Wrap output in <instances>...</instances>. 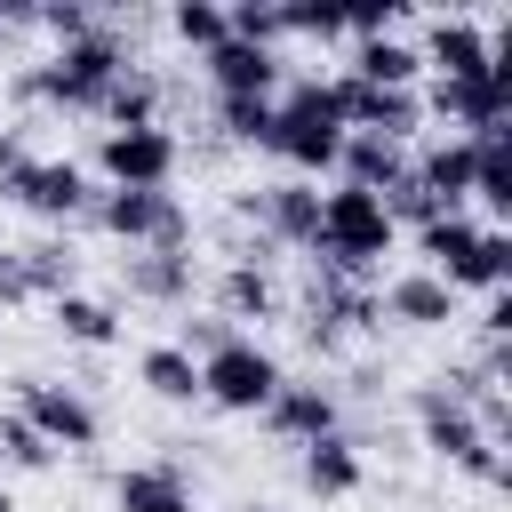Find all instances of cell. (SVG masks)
Segmentation results:
<instances>
[{
  "mask_svg": "<svg viewBox=\"0 0 512 512\" xmlns=\"http://www.w3.org/2000/svg\"><path fill=\"white\" fill-rule=\"evenodd\" d=\"M392 216H384V200L376 192H360V184H336V192H320V232H312V256L328 264V272H368L384 248H392Z\"/></svg>",
  "mask_w": 512,
  "mask_h": 512,
  "instance_id": "obj_1",
  "label": "cell"
},
{
  "mask_svg": "<svg viewBox=\"0 0 512 512\" xmlns=\"http://www.w3.org/2000/svg\"><path fill=\"white\" fill-rule=\"evenodd\" d=\"M280 384H288L280 360H272L256 336H240V328L200 352V400H216L224 416H264V400H272Z\"/></svg>",
  "mask_w": 512,
  "mask_h": 512,
  "instance_id": "obj_2",
  "label": "cell"
},
{
  "mask_svg": "<svg viewBox=\"0 0 512 512\" xmlns=\"http://www.w3.org/2000/svg\"><path fill=\"white\" fill-rule=\"evenodd\" d=\"M264 152H280V160L304 168V176L336 168V152H344V120L328 112L320 80H296V88L272 104V136H264Z\"/></svg>",
  "mask_w": 512,
  "mask_h": 512,
  "instance_id": "obj_3",
  "label": "cell"
},
{
  "mask_svg": "<svg viewBox=\"0 0 512 512\" xmlns=\"http://www.w3.org/2000/svg\"><path fill=\"white\" fill-rule=\"evenodd\" d=\"M120 72H128V48H120L112 32H88V40H64V48L32 72V88L56 96V104H88V112H96V96H104Z\"/></svg>",
  "mask_w": 512,
  "mask_h": 512,
  "instance_id": "obj_4",
  "label": "cell"
},
{
  "mask_svg": "<svg viewBox=\"0 0 512 512\" xmlns=\"http://www.w3.org/2000/svg\"><path fill=\"white\" fill-rule=\"evenodd\" d=\"M96 168L112 176V192H168V176H176V136H168V128H104Z\"/></svg>",
  "mask_w": 512,
  "mask_h": 512,
  "instance_id": "obj_5",
  "label": "cell"
},
{
  "mask_svg": "<svg viewBox=\"0 0 512 512\" xmlns=\"http://www.w3.org/2000/svg\"><path fill=\"white\" fill-rule=\"evenodd\" d=\"M96 224L104 232H120V240H136V248H152V256H176L184 248V208H176V192H104L96 200Z\"/></svg>",
  "mask_w": 512,
  "mask_h": 512,
  "instance_id": "obj_6",
  "label": "cell"
},
{
  "mask_svg": "<svg viewBox=\"0 0 512 512\" xmlns=\"http://www.w3.org/2000/svg\"><path fill=\"white\" fill-rule=\"evenodd\" d=\"M16 416H24L48 448H96V408H88L72 384H40V376H24V384H16Z\"/></svg>",
  "mask_w": 512,
  "mask_h": 512,
  "instance_id": "obj_7",
  "label": "cell"
},
{
  "mask_svg": "<svg viewBox=\"0 0 512 512\" xmlns=\"http://www.w3.org/2000/svg\"><path fill=\"white\" fill-rule=\"evenodd\" d=\"M0 192L8 200H24L32 216H48V224H64V216H80L88 208V176L72 168V160H16L8 176H0Z\"/></svg>",
  "mask_w": 512,
  "mask_h": 512,
  "instance_id": "obj_8",
  "label": "cell"
},
{
  "mask_svg": "<svg viewBox=\"0 0 512 512\" xmlns=\"http://www.w3.org/2000/svg\"><path fill=\"white\" fill-rule=\"evenodd\" d=\"M416 56H424L432 80H488L496 72V32H480L472 16H440Z\"/></svg>",
  "mask_w": 512,
  "mask_h": 512,
  "instance_id": "obj_9",
  "label": "cell"
},
{
  "mask_svg": "<svg viewBox=\"0 0 512 512\" xmlns=\"http://www.w3.org/2000/svg\"><path fill=\"white\" fill-rule=\"evenodd\" d=\"M208 80H216V96H280V48H248V40H224V48H208Z\"/></svg>",
  "mask_w": 512,
  "mask_h": 512,
  "instance_id": "obj_10",
  "label": "cell"
},
{
  "mask_svg": "<svg viewBox=\"0 0 512 512\" xmlns=\"http://www.w3.org/2000/svg\"><path fill=\"white\" fill-rule=\"evenodd\" d=\"M408 176H416L440 208H464V200H472V136H440V144H424V152L408 160Z\"/></svg>",
  "mask_w": 512,
  "mask_h": 512,
  "instance_id": "obj_11",
  "label": "cell"
},
{
  "mask_svg": "<svg viewBox=\"0 0 512 512\" xmlns=\"http://www.w3.org/2000/svg\"><path fill=\"white\" fill-rule=\"evenodd\" d=\"M376 312H392V320H408V328H440V320L456 312V288H448L440 272H400V280H384Z\"/></svg>",
  "mask_w": 512,
  "mask_h": 512,
  "instance_id": "obj_12",
  "label": "cell"
},
{
  "mask_svg": "<svg viewBox=\"0 0 512 512\" xmlns=\"http://www.w3.org/2000/svg\"><path fill=\"white\" fill-rule=\"evenodd\" d=\"M344 72L368 80V88H416V80H424V56H416V40L392 32V40H352Z\"/></svg>",
  "mask_w": 512,
  "mask_h": 512,
  "instance_id": "obj_13",
  "label": "cell"
},
{
  "mask_svg": "<svg viewBox=\"0 0 512 512\" xmlns=\"http://www.w3.org/2000/svg\"><path fill=\"white\" fill-rule=\"evenodd\" d=\"M336 168H344V184H360V192L384 200V192L408 176V144H392V136H344Z\"/></svg>",
  "mask_w": 512,
  "mask_h": 512,
  "instance_id": "obj_14",
  "label": "cell"
},
{
  "mask_svg": "<svg viewBox=\"0 0 512 512\" xmlns=\"http://www.w3.org/2000/svg\"><path fill=\"white\" fill-rule=\"evenodd\" d=\"M264 424L288 432V440H320V432H336V392H320V384H280V392L264 400Z\"/></svg>",
  "mask_w": 512,
  "mask_h": 512,
  "instance_id": "obj_15",
  "label": "cell"
},
{
  "mask_svg": "<svg viewBox=\"0 0 512 512\" xmlns=\"http://www.w3.org/2000/svg\"><path fill=\"white\" fill-rule=\"evenodd\" d=\"M112 504L120 512H192V488H184L176 464H128L112 480Z\"/></svg>",
  "mask_w": 512,
  "mask_h": 512,
  "instance_id": "obj_16",
  "label": "cell"
},
{
  "mask_svg": "<svg viewBox=\"0 0 512 512\" xmlns=\"http://www.w3.org/2000/svg\"><path fill=\"white\" fill-rule=\"evenodd\" d=\"M480 232H488V224H472V208H440V216H424V224H416L424 272H440V280H448V272H456L472 248H480Z\"/></svg>",
  "mask_w": 512,
  "mask_h": 512,
  "instance_id": "obj_17",
  "label": "cell"
},
{
  "mask_svg": "<svg viewBox=\"0 0 512 512\" xmlns=\"http://www.w3.org/2000/svg\"><path fill=\"white\" fill-rule=\"evenodd\" d=\"M360 480H368V464H360V448H352L344 432L304 440V488H312V496H352Z\"/></svg>",
  "mask_w": 512,
  "mask_h": 512,
  "instance_id": "obj_18",
  "label": "cell"
},
{
  "mask_svg": "<svg viewBox=\"0 0 512 512\" xmlns=\"http://www.w3.org/2000/svg\"><path fill=\"white\" fill-rule=\"evenodd\" d=\"M248 208H256L280 240H296V248H312V232H320V184H304V176H296V184H272V192L248 200Z\"/></svg>",
  "mask_w": 512,
  "mask_h": 512,
  "instance_id": "obj_19",
  "label": "cell"
},
{
  "mask_svg": "<svg viewBox=\"0 0 512 512\" xmlns=\"http://www.w3.org/2000/svg\"><path fill=\"white\" fill-rule=\"evenodd\" d=\"M136 376H144V392H152V400H176V408H184V400H200V360H192L184 344H152V352L136 360Z\"/></svg>",
  "mask_w": 512,
  "mask_h": 512,
  "instance_id": "obj_20",
  "label": "cell"
},
{
  "mask_svg": "<svg viewBox=\"0 0 512 512\" xmlns=\"http://www.w3.org/2000/svg\"><path fill=\"white\" fill-rule=\"evenodd\" d=\"M96 112L112 120V128H160V88H152V72H120L104 96H96Z\"/></svg>",
  "mask_w": 512,
  "mask_h": 512,
  "instance_id": "obj_21",
  "label": "cell"
},
{
  "mask_svg": "<svg viewBox=\"0 0 512 512\" xmlns=\"http://www.w3.org/2000/svg\"><path fill=\"white\" fill-rule=\"evenodd\" d=\"M504 280H512V240L488 224V232H480V248H472V256L448 272V288H456V296H464V288H472V296H496Z\"/></svg>",
  "mask_w": 512,
  "mask_h": 512,
  "instance_id": "obj_22",
  "label": "cell"
},
{
  "mask_svg": "<svg viewBox=\"0 0 512 512\" xmlns=\"http://www.w3.org/2000/svg\"><path fill=\"white\" fill-rule=\"evenodd\" d=\"M472 200L488 216L512 208V152H504V136H472Z\"/></svg>",
  "mask_w": 512,
  "mask_h": 512,
  "instance_id": "obj_23",
  "label": "cell"
},
{
  "mask_svg": "<svg viewBox=\"0 0 512 512\" xmlns=\"http://www.w3.org/2000/svg\"><path fill=\"white\" fill-rule=\"evenodd\" d=\"M216 304H224V320H272V280L256 272V264H232L224 280H216Z\"/></svg>",
  "mask_w": 512,
  "mask_h": 512,
  "instance_id": "obj_24",
  "label": "cell"
},
{
  "mask_svg": "<svg viewBox=\"0 0 512 512\" xmlns=\"http://www.w3.org/2000/svg\"><path fill=\"white\" fill-rule=\"evenodd\" d=\"M56 328H64L72 344H112V336H120V312L96 304V296H80V288H64V296H56Z\"/></svg>",
  "mask_w": 512,
  "mask_h": 512,
  "instance_id": "obj_25",
  "label": "cell"
},
{
  "mask_svg": "<svg viewBox=\"0 0 512 512\" xmlns=\"http://www.w3.org/2000/svg\"><path fill=\"white\" fill-rule=\"evenodd\" d=\"M168 24H176V40H184V48H200V56L232 40V32H224V8H216V0H176V16H168Z\"/></svg>",
  "mask_w": 512,
  "mask_h": 512,
  "instance_id": "obj_26",
  "label": "cell"
},
{
  "mask_svg": "<svg viewBox=\"0 0 512 512\" xmlns=\"http://www.w3.org/2000/svg\"><path fill=\"white\" fill-rule=\"evenodd\" d=\"M0 456H8L16 472H48V464H56V448H48V440H40V432H32L16 408L0 416Z\"/></svg>",
  "mask_w": 512,
  "mask_h": 512,
  "instance_id": "obj_27",
  "label": "cell"
},
{
  "mask_svg": "<svg viewBox=\"0 0 512 512\" xmlns=\"http://www.w3.org/2000/svg\"><path fill=\"white\" fill-rule=\"evenodd\" d=\"M272 104H280V96H272ZM272 104H264V96H216V120H224L232 136L264 144V136H272Z\"/></svg>",
  "mask_w": 512,
  "mask_h": 512,
  "instance_id": "obj_28",
  "label": "cell"
},
{
  "mask_svg": "<svg viewBox=\"0 0 512 512\" xmlns=\"http://www.w3.org/2000/svg\"><path fill=\"white\" fill-rule=\"evenodd\" d=\"M176 280H184L176 256H144V264H136V288H152V296H176Z\"/></svg>",
  "mask_w": 512,
  "mask_h": 512,
  "instance_id": "obj_29",
  "label": "cell"
},
{
  "mask_svg": "<svg viewBox=\"0 0 512 512\" xmlns=\"http://www.w3.org/2000/svg\"><path fill=\"white\" fill-rule=\"evenodd\" d=\"M40 24H48L56 40H88V32H96V24H88V8H72V0H64V8H40Z\"/></svg>",
  "mask_w": 512,
  "mask_h": 512,
  "instance_id": "obj_30",
  "label": "cell"
},
{
  "mask_svg": "<svg viewBox=\"0 0 512 512\" xmlns=\"http://www.w3.org/2000/svg\"><path fill=\"white\" fill-rule=\"evenodd\" d=\"M24 296V280H16V256H0V304H16Z\"/></svg>",
  "mask_w": 512,
  "mask_h": 512,
  "instance_id": "obj_31",
  "label": "cell"
},
{
  "mask_svg": "<svg viewBox=\"0 0 512 512\" xmlns=\"http://www.w3.org/2000/svg\"><path fill=\"white\" fill-rule=\"evenodd\" d=\"M0 512H16V496H8V488H0Z\"/></svg>",
  "mask_w": 512,
  "mask_h": 512,
  "instance_id": "obj_32",
  "label": "cell"
},
{
  "mask_svg": "<svg viewBox=\"0 0 512 512\" xmlns=\"http://www.w3.org/2000/svg\"><path fill=\"white\" fill-rule=\"evenodd\" d=\"M256 512H280V504H256Z\"/></svg>",
  "mask_w": 512,
  "mask_h": 512,
  "instance_id": "obj_33",
  "label": "cell"
},
{
  "mask_svg": "<svg viewBox=\"0 0 512 512\" xmlns=\"http://www.w3.org/2000/svg\"><path fill=\"white\" fill-rule=\"evenodd\" d=\"M0 24H8V16H0Z\"/></svg>",
  "mask_w": 512,
  "mask_h": 512,
  "instance_id": "obj_34",
  "label": "cell"
}]
</instances>
